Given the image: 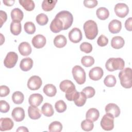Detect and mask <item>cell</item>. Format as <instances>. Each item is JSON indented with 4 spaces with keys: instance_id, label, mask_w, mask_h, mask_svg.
<instances>
[{
    "instance_id": "1",
    "label": "cell",
    "mask_w": 132,
    "mask_h": 132,
    "mask_svg": "<svg viewBox=\"0 0 132 132\" xmlns=\"http://www.w3.org/2000/svg\"><path fill=\"white\" fill-rule=\"evenodd\" d=\"M60 90L65 93L66 98L70 101H72L77 91L75 89V85L70 80L62 81L59 85Z\"/></svg>"
},
{
    "instance_id": "2",
    "label": "cell",
    "mask_w": 132,
    "mask_h": 132,
    "mask_svg": "<svg viewBox=\"0 0 132 132\" xmlns=\"http://www.w3.org/2000/svg\"><path fill=\"white\" fill-rule=\"evenodd\" d=\"M84 30L86 38L90 40L94 39L98 34L96 23L91 20L87 21L84 24Z\"/></svg>"
},
{
    "instance_id": "3",
    "label": "cell",
    "mask_w": 132,
    "mask_h": 132,
    "mask_svg": "<svg viewBox=\"0 0 132 132\" xmlns=\"http://www.w3.org/2000/svg\"><path fill=\"white\" fill-rule=\"evenodd\" d=\"M119 77L122 87L125 88H130L131 83V69L126 68L122 70L119 73Z\"/></svg>"
},
{
    "instance_id": "4",
    "label": "cell",
    "mask_w": 132,
    "mask_h": 132,
    "mask_svg": "<svg viewBox=\"0 0 132 132\" xmlns=\"http://www.w3.org/2000/svg\"><path fill=\"white\" fill-rule=\"evenodd\" d=\"M124 61L121 58H110L105 64L106 69L110 72L117 70H122L124 69Z\"/></svg>"
},
{
    "instance_id": "5",
    "label": "cell",
    "mask_w": 132,
    "mask_h": 132,
    "mask_svg": "<svg viewBox=\"0 0 132 132\" xmlns=\"http://www.w3.org/2000/svg\"><path fill=\"white\" fill-rule=\"evenodd\" d=\"M55 17L60 19L63 23V30L68 29L70 28L73 21V17L71 12L66 10H62L58 12Z\"/></svg>"
},
{
    "instance_id": "6",
    "label": "cell",
    "mask_w": 132,
    "mask_h": 132,
    "mask_svg": "<svg viewBox=\"0 0 132 132\" xmlns=\"http://www.w3.org/2000/svg\"><path fill=\"white\" fill-rule=\"evenodd\" d=\"M72 74L76 82L79 85L83 84L86 78V72L80 65H75L72 69Z\"/></svg>"
},
{
    "instance_id": "7",
    "label": "cell",
    "mask_w": 132,
    "mask_h": 132,
    "mask_svg": "<svg viewBox=\"0 0 132 132\" xmlns=\"http://www.w3.org/2000/svg\"><path fill=\"white\" fill-rule=\"evenodd\" d=\"M100 124L105 130H111L114 127V117L111 114L106 113L102 117Z\"/></svg>"
},
{
    "instance_id": "8",
    "label": "cell",
    "mask_w": 132,
    "mask_h": 132,
    "mask_svg": "<svg viewBox=\"0 0 132 132\" xmlns=\"http://www.w3.org/2000/svg\"><path fill=\"white\" fill-rule=\"evenodd\" d=\"M18 60V54L14 52H9L4 61V65L7 68H13L16 64Z\"/></svg>"
},
{
    "instance_id": "9",
    "label": "cell",
    "mask_w": 132,
    "mask_h": 132,
    "mask_svg": "<svg viewBox=\"0 0 132 132\" xmlns=\"http://www.w3.org/2000/svg\"><path fill=\"white\" fill-rule=\"evenodd\" d=\"M42 83V80L39 76L34 75L28 80L27 87L31 90H36L41 87Z\"/></svg>"
},
{
    "instance_id": "10",
    "label": "cell",
    "mask_w": 132,
    "mask_h": 132,
    "mask_svg": "<svg viewBox=\"0 0 132 132\" xmlns=\"http://www.w3.org/2000/svg\"><path fill=\"white\" fill-rule=\"evenodd\" d=\"M114 10L116 15L120 18H124L128 13L129 8L125 3H118L114 8Z\"/></svg>"
},
{
    "instance_id": "11",
    "label": "cell",
    "mask_w": 132,
    "mask_h": 132,
    "mask_svg": "<svg viewBox=\"0 0 132 132\" xmlns=\"http://www.w3.org/2000/svg\"><path fill=\"white\" fill-rule=\"evenodd\" d=\"M82 38L81 31L78 28L74 27L69 32V38L73 43H77L79 42L81 40Z\"/></svg>"
},
{
    "instance_id": "12",
    "label": "cell",
    "mask_w": 132,
    "mask_h": 132,
    "mask_svg": "<svg viewBox=\"0 0 132 132\" xmlns=\"http://www.w3.org/2000/svg\"><path fill=\"white\" fill-rule=\"evenodd\" d=\"M104 74L103 70L99 67H94L91 69L89 73V76L93 80H98L100 79Z\"/></svg>"
},
{
    "instance_id": "13",
    "label": "cell",
    "mask_w": 132,
    "mask_h": 132,
    "mask_svg": "<svg viewBox=\"0 0 132 132\" xmlns=\"http://www.w3.org/2000/svg\"><path fill=\"white\" fill-rule=\"evenodd\" d=\"M33 46L37 48H41L46 44V38L42 35H37L33 37L31 40Z\"/></svg>"
},
{
    "instance_id": "14",
    "label": "cell",
    "mask_w": 132,
    "mask_h": 132,
    "mask_svg": "<svg viewBox=\"0 0 132 132\" xmlns=\"http://www.w3.org/2000/svg\"><path fill=\"white\" fill-rule=\"evenodd\" d=\"M14 125L13 121L9 118H2L0 119V130H9Z\"/></svg>"
},
{
    "instance_id": "15",
    "label": "cell",
    "mask_w": 132,
    "mask_h": 132,
    "mask_svg": "<svg viewBox=\"0 0 132 132\" xmlns=\"http://www.w3.org/2000/svg\"><path fill=\"white\" fill-rule=\"evenodd\" d=\"M25 111L23 108L18 107L14 108L11 112V116L13 120L16 122L23 121L25 118Z\"/></svg>"
},
{
    "instance_id": "16",
    "label": "cell",
    "mask_w": 132,
    "mask_h": 132,
    "mask_svg": "<svg viewBox=\"0 0 132 132\" xmlns=\"http://www.w3.org/2000/svg\"><path fill=\"white\" fill-rule=\"evenodd\" d=\"M106 113L111 114L114 118L119 117L120 114V109L118 106L114 103L107 104L105 108Z\"/></svg>"
},
{
    "instance_id": "17",
    "label": "cell",
    "mask_w": 132,
    "mask_h": 132,
    "mask_svg": "<svg viewBox=\"0 0 132 132\" xmlns=\"http://www.w3.org/2000/svg\"><path fill=\"white\" fill-rule=\"evenodd\" d=\"M63 26L61 21L58 18L55 17L50 24V29L51 31L55 33H58L61 30H63Z\"/></svg>"
},
{
    "instance_id": "18",
    "label": "cell",
    "mask_w": 132,
    "mask_h": 132,
    "mask_svg": "<svg viewBox=\"0 0 132 132\" xmlns=\"http://www.w3.org/2000/svg\"><path fill=\"white\" fill-rule=\"evenodd\" d=\"M122 28V23L118 20L114 19L110 22L108 25L109 31L112 34L119 33Z\"/></svg>"
},
{
    "instance_id": "19",
    "label": "cell",
    "mask_w": 132,
    "mask_h": 132,
    "mask_svg": "<svg viewBox=\"0 0 132 132\" xmlns=\"http://www.w3.org/2000/svg\"><path fill=\"white\" fill-rule=\"evenodd\" d=\"M43 96L40 93H34L30 95L28 99L29 104L31 106L38 107L43 102Z\"/></svg>"
},
{
    "instance_id": "20",
    "label": "cell",
    "mask_w": 132,
    "mask_h": 132,
    "mask_svg": "<svg viewBox=\"0 0 132 132\" xmlns=\"http://www.w3.org/2000/svg\"><path fill=\"white\" fill-rule=\"evenodd\" d=\"M18 50L22 56H24L30 55L32 51L30 45L27 42H23L21 43L18 46Z\"/></svg>"
},
{
    "instance_id": "21",
    "label": "cell",
    "mask_w": 132,
    "mask_h": 132,
    "mask_svg": "<svg viewBox=\"0 0 132 132\" xmlns=\"http://www.w3.org/2000/svg\"><path fill=\"white\" fill-rule=\"evenodd\" d=\"M28 114L29 117L33 120L39 119L41 116L40 109L36 106H30L28 108Z\"/></svg>"
},
{
    "instance_id": "22",
    "label": "cell",
    "mask_w": 132,
    "mask_h": 132,
    "mask_svg": "<svg viewBox=\"0 0 132 132\" xmlns=\"http://www.w3.org/2000/svg\"><path fill=\"white\" fill-rule=\"evenodd\" d=\"M33 66V60L31 58L27 57L23 58L20 62V68L23 71L30 70Z\"/></svg>"
},
{
    "instance_id": "23",
    "label": "cell",
    "mask_w": 132,
    "mask_h": 132,
    "mask_svg": "<svg viewBox=\"0 0 132 132\" xmlns=\"http://www.w3.org/2000/svg\"><path fill=\"white\" fill-rule=\"evenodd\" d=\"M86 100L87 97L84 92H77L74 98L73 101L77 106L81 107L85 105Z\"/></svg>"
},
{
    "instance_id": "24",
    "label": "cell",
    "mask_w": 132,
    "mask_h": 132,
    "mask_svg": "<svg viewBox=\"0 0 132 132\" xmlns=\"http://www.w3.org/2000/svg\"><path fill=\"white\" fill-rule=\"evenodd\" d=\"M125 44L124 39L121 36H115L113 37L111 41V46L116 49L122 48Z\"/></svg>"
},
{
    "instance_id": "25",
    "label": "cell",
    "mask_w": 132,
    "mask_h": 132,
    "mask_svg": "<svg viewBox=\"0 0 132 132\" xmlns=\"http://www.w3.org/2000/svg\"><path fill=\"white\" fill-rule=\"evenodd\" d=\"M100 116L98 110L94 108H90L86 112V118L91 120L92 122L96 121Z\"/></svg>"
},
{
    "instance_id": "26",
    "label": "cell",
    "mask_w": 132,
    "mask_h": 132,
    "mask_svg": "<svg viewBox=\"0 0 132 132\" xmlns=\"http://www.w3.org/2000/svg\"><path fill=\"white\" fill-rule=\"evenodd\" d=\"M67 42L65 37L62 35L56 36L54 39V45L58 48H62L66 45Z\"/></svg>"
},
{
    "instance_id": "27",
    "label": "cell",
    "mask_w": 132,
    "mask_h": 132,
    "mask_svg": "<svg viewBox=\"0 0 132 132\" xmlns=\"http://www.w3.org/2000/svg\"><path fill=\"white\" fill-rule=\"evenodd\" d=\"M10 31L11 32L15 35H19L22 30V26L20 21H13L10 24Z\"/></svg>"
},
{
    "instance_id": "28",
    "label": "cell",
    "mask_w": 132,
    "mask_h": 132,
    "mask_svg": "<svg viewBox=\"0 0 132 132\" xmlns=\"http://www.w3.org/2000/svg\"><path fill=\"white\" fill-rule=\"evenodd\" d=\"M23 11L19 8H15L11 11V18L13 21H21L23 18Z\"/></svg>"
},
{
    "instance_id": "29",
    "label": "cell",
    "mask_w": 132,
    "mask_h": 132,
    "mask_svg": "<svg viewBox=\"0 0 132 132\" xmlns=\"http://www.w3.org/2000/svg\"><path fill=\"white\" fill-rule=\"evenodd\" d=\"M41 112L46 117H51L54 114V110L51 104L45 103L41 107Z\"/></svg>"
},
{
    "instance_id": "30",
    "label": "cell",
    "mask_w": 132,
    "mask_h": 132,
    "mask_svg": "<svg viewBox=\"0 0 132 132\" xmlns=\"http://www.w3.org/2000/svg\"><path fill=\"white\" fill-rule=\"evenodd\" d=\"M43 92L48 96L53 97L55 96L57 93L56 87L53 84H47L43 88Z\"/></svg>"
},
{
    "instance_id": "31",
    "label": "cell",
    "mask_w": 132,
    "mask_h": 132,
    "mask_svg": "<svg viewBox=\"0 0 132 132\" xmlns=\"http://www.w3.org/2000/svg\"><path fill=\"white\" fill-rule=\"evenodd\" d=\"M96 14L97 18L101 20H105L107 19L109 15V10L105 7H100L96 11Z\"/></svg>"
},
{
    "instance_id": "32",
    "label": "cell",
    "mask_w": 132,
    "mask_h": 132,
    "mask_svg": "<svg viewBox=\"0 0 132 132\" xmlns=\"http://www.w3.org/2000/svg\"><path fill=\"white\" fill-rule=\"evenodd\" d=\"M57 2V0H44L42 3V8L45 11H50L54 8Z\"/></svg>"
},
{
    "instance_id": "33",
    "label": "cell",
    "mask_w": 132,
    "mask_h": 132,
    "mask_svg": "<svg viewBox=\"0 0 132 132\" xmlns=\"http://www.w3.org/2000/svg\"><path fill=\"white\" fill-rule=\"evenodd\" d=\"M19 2L27 11H32L35 7V3L32 0H19Z\"/></svg>"
},
{
    "instance_id": "34",
    "label": "cell",
    "mask_w": 132,
    "mask_h": 132,
    "mask_svg": "<svg viewBox=\"0 0 132 132\" xmlns=\"http://www.w3.org/2000/svg\"><path fill=\"white\" fill-rule=\"evenodd\" d=\"M24 99V94L20 91H15L12 95V100L15 104H20Z\"/></svg>"
},
{
    "instance_id": "35",
    "label": "cell",
    "mask_w": 132,
    "mask_h": 132,
    "mask_svg": "<svg viewBox=\"0 0 132 132\" xmlns=\"http://www.w3.org/2000/svg\"><path fill=\"white\" fill-rule=\"evenodd\" d=\"M62 125L59 121H54L48 126V130L51 132H60L62 130Z\"/></svg>"
},
{
    "instance_id": "36",
    "label": "cell",
    "mask_w": 132,
    "mask_h": 132,
    "mask_svg": "<svg viewBox=\"0 0 132 132\" xmlns=\"http://www.w3.org/2000/svg\"><path fill=\"white\" fill-rule=\"evenodd\" d=\"M93 127L94 124L93 122L90 119H86V120L82 121L81 123V127L85 131H91L93 129Z\"/></svg>"
},
{
    "instance_id": "37",
    "label": "cell",
    "mask_w": 132,
    "mask_h": 132,
    "mask_svg": "<svg viewBox=\"0 0 132 132\" xmlns=\"http://www.w3.org/2000/svg\"><path fill=\"white\" fill-rule=\"evenodd\" d=\"M81 63L84 66L86 67H89L94 64V59L92 56H85L81 58Z\"/></svg>"
},
{
    "instance_id": "38",
    "label": "cell",
    "mask_w": 132,
    "mask_h": 132,
    "mask_svg": "<svg viewBox=\"0 0 132 132\" xmlns=\"http://www.w3.org/2000/svg\"><path fill=\"white\" fill-rule=\"evenodd\" d=\"M116 78L112 75H108L106 76L104 80V84L108 87H112L116 84Z\"/></svg>"
},
{
    "instance_id": "39",
    "label": "cell",
    "mask_w": 132,
    "mask_h": 132,
    "mask_svg": "<svg viewBox=\"0 0 132 132\" xmlns=\"http://www.w3.org/2000/svg\"><path fill=\"white\" fill-rule=\"evenodd\" d=\"M36 20L39 25L43 26L47 23L48 21V18L47 15L43 13H41L37 15Z\"/></svg>"
},
{
    "instance_id": "40",
    "label": "cell",
    "mask_w": 132,
    "mask_h": 132,
    "mask_svg": "<svg viewBox=\"0 0 132 132\" xmlns=\"http://www.w3.org/2000/svg\"><path fill=\"white\" fill-rule=\"evenodd\" d=\"M24 30L28 34H33L36 31V26L32 22H27L24 24Z\"/></svg>"
},
{
    "instance_id": "41",
    "label": "cell",
    "mask_w": 132,
    "mask_h": 132,
    "mask_svg": "<svg viewBox=\"0 0 132 132\" xmlns=\"http://www.w3.org/2000/svg\"><path fill=\"white\" fill-rule=\"evenodd\" d=\"M55 107L58 112L61 113L65 111L67 109V105L63 101L59 100L56 102Z\"/></svg>"
},
{
    "instance_id": "42",
    "label": "cell",
    "mask_w": 132,
    "mask_h": 132,
    "mask_svg": "<svg viewBox=\"0 0 132 132\" xmlns=\"http://www.w3.org/2000/svg\"><path fill=\"white\" fill-rule=\"evenodd\" d=\"M82 92L85 93L87 98H91L92 97L95 93V89L90 86L86 87L84 88L82 90Z\"/></svg>"
},
{
    "instance_id": "43",
    "label": "cell",
    "mask_w": 132,
    "mask_h": 132,
    "mask_svg": "<svg viewBox=\"0 0 132 132\" xmlns=\"http://www.w3.org/2000/svg\"><path fill=\"white\" fill-rule=\"evenodd\" d=\"M80 50L86 53H90L92 51V46L90 43L84 42L80 45Z\"/></svg>"
},
{
    "instance_id": "44",
    "label": "cell",
    "mask_w": 132,
    "mask_h": 132,
    "mask_svg": "<svg viewBox=\"0 0 132 132\" xmlns=\"http://www.w3.org/2000/svg\"><path fill=\"white\" fill-rule=\"evenodd\" d=\"M10 109L9 104L4 100L0 101V110L2 113H6Z\"/></svg>"
},
{
    "instance_id": "45",
    "label": "cell",
    "mask_w": 132,
    "mask_h": 132,
    "mask_svg": "<svg viewBox=\"0 0 132 132\" xmlns=\"http://www.w3.org/2000/svg\"><path fill=\"white\" fill-rule=\"evenodd\" d=\"M108 43V38L104 35H101L97 39V43L100 46H105Z\"/></svg>"
},
{
    "instance_id": "46",
    "label": "cell",
    "mask_w": 132,
    "mask_h": 132,
    "mask_svg": "<svg viewBox=\"0 0 132 132\" xmlns=\"http://www.w3.org/2000/svg\"><path fill=\"white\" fill-rule=\"evenodd\" d=\"M98 2L96 0H85L84 1V5L86 7L92 8L97 6Z\"/></svg>"
},
{
    "instance_id": "47",
    "label": "cell",
    "mask_w": 132,
    "mask_h": 132,
    "mask_svg": "<svg viewBox=\"0 0 132 132\" xmlns=\"http://www.w3.org/2000/svg\"><path fill=\"white\" fill-rule=\"evenodd\" d=\"M1 89V97H4L8 95L10 93V89L9 88L5 85H2L0 87Z\"/></svg>"
},
{
    "instance_id": "48",
    "label": "cell",
    "mask_w": 132,
    "mask_h": 132,
    "mask_svg": "<svg viewBox=\"0 0 132 132\" xmlns=\"http://www.w3.org/2000/svg\"><path fill=\"white\" fill-rule=\"evenodd\" d=\"M7 19V15L6 12L3 10L0 11V19H1V27L2 26L4 23L6 22Z\"/></svg>"
},
{
    "instance_id": "49",
    "label": "cell",
    "mask_w": 132,
    "mask_h": 132,
    "mask_svg": "<svg viewBox=\"0 0 132 132\" xmlns=\"http://www.w3.org/2000/svg\"><path fill=\"white\" fill-rule=\"evenodd\" d=\"M125 27L128 31L132 30V18H128L125 22Z\"/></svg>"
},
{
    "instance_id": "50",
    "label": "cell",
    "mask_w": 132,
    "mask_h": 132,
    "mask_svg": "<svg viewBox=\"0 0 132 132\" xmlns=\"http://www.w3.org/2000/svg\"><path fill=\"white\" fill-rule=\"evenodd\" d=\"M3 3L8 6H11L13 5L15 2L14 0H4L3 1Z\"/></svg>"
},
{
    "instance_id": "51",
    "label": "cell",
    "mask_w": 132,
    "mask_h": 132,
    "mask_svg": "<svg viewBox=\"0 0 132 132\" xmlns=\"http://www.w3.org/2000/svg\"><path fill=\"white\" fill-rule=\"evenodd\" d=\"M16 131H26L28 132V129L24 126H20L19 127H18V128L16 129Z\"/></svg>"
}]
</instances>
